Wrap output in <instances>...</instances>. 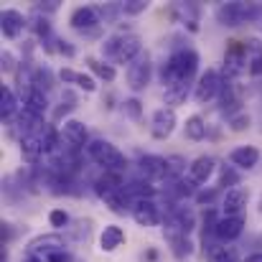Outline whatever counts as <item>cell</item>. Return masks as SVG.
I'll return each instance as SVG.
<instances>
[{
    "label": "cell",
    "mask_w": 262,
    "mask_h": 262,
    "mask_svg": "<svg viewBox=\"0 0 262 262\" xmlns=\"http://www.w3.org/2000/svg\"><path fill=\"white\" fill-rule=\"evenodd\" d=\"M87 64H89V69H92L102 82H115L117 72H115L112 64H104V61H97V59H87Z\"/></svg>",
    "instance_id": "obj_29"
},
{
    "label": "cell",
    "mask_w": 262,
    "mask_h": 262,
    "mask_svg": "<svg viewBox=\"0 0 262 262\" xmlns=\"http://www.w3.org/2000/svg\"><path fill=\"white\" fill-rule=\"evenodd\" d=\"M216 196H219V188H201L193 199H196V204H199V206H209V204H214V201H216Z\"/></svg>",
    "instance_id": "obj_39"
},
{
    "label": "cell",
    "mask_w": 262,
    "mask_h": 262,
    "mask_svg": "<svg viewBox=\"0 0 262 262\" xmlns=\"http://www.w3.org/2000/svg\"><path fill=\"white\" fill-rule=\"evenodd\" d=\"M171 245H173V255L176 257H188L191 255V239L186 237V234H173L171 237Z\"/></svg>",
    "instance_id": "obj_32"
},
{
    "label": "cell",
    "mask_w": 262,
    "mask_h": 262,
    "mask_svg": "<svg viewBox=\"0 0 262 262\" xmlns=\"http://www.w3.org/2000/svg\"><path fill=\"white\" fill-rule=\"evenodd\" d=\"M97 13H99V18H102L104 23H112V20L122 13V3H107V5H102Z\"/></svg>",
    "instance_id": "obj_35"
},
{
    "label": "cell",
    "mask_w": 262,
    "mask_h": 262,
    "mask_svg": "<svg viewBox=\"0 0 262 262\" xmlns=\"http://www.w3.org/2000/svg\"><path fill=\"white\" fill-rule=\"evenodd\" d=\"M245 232V219L242 216H222L214 227V237L219 242H234Z\"/></svg>",
    "instance_id": "obj_12"
},
{
    "label": "cell",
    "mask_w": 262,
    "mask_h": 262,
    "mask_svg": "<svg viewBox=\"0 0 262 262\" xmlns=\"http://www.w3.org/2000/svg\"><path fill=\"white\" fill-rule=\"evenodd\" d=\"M13 69H15V59L8 51H3V72H13Z\"/></svg>",
    "instance_id": "obj_47"
},
{
    "label": "cell",
    "mask_w": 262,
    "mask_h": 262,
    "mask_svg": "<svg viewBox=\"0 0 262 262\" xmlns=\"http://www.w3.org/2000/svg\"><path fill=\"white\" fill-rule=\"evenodd\" d=\"M199 64H201V59H199V54L193 49H188V46L178 49L161 67V74H158L161 84L166 89L176 87V84H191L193 77L199 74Z\"/></svg>",
    "instance_id": "obj_1"
},
{
    "label": "cell",
    "mask_w": 262,
    "mask_h": 262,
    "mask_svg": "<svg viewBox=\"0 0 262 262\" xmlns=\"http://www.w3.org/2000/svg\"><path fill=\"white\" fill-rule=\"evenodd\" d=\"M262 18V3H242V0H234V3H224L216 8V20L227 28H237L242 23H250V20H257Z\"/></svg>",
    "instance_id": "obj_3"
},
{
    "label": "cell",
    "mask_w": 262,
    "mask_h": 262,
    "mask_svg": "<svg viewBox=\"0 0 262 262\" xmlns=\"http://www.w3.org/2000/svg\"><path fill=\"white\" fill-rule=\"evenodd\" d=\"M148 0H127V3H122V13L125 15H140V13H145L148 10Z\"/></svg>",
    "instance_id": "obj_38"
},
{
    "label": "cell",
    "mask_w": 262,
    "mask_h": 262,
    "mask_svg": "<svg viewBox=\"0 0 262 262\" xmlns=\"http://www.w3.org/2000/svg\"><path fill=\"white\" fill-rule=\"evenodd\" d=\"M242 262H262V252H255V255H247Z\"/></svg>",
    "instance_id": "obj_48"
},
{
    "label": "cell",
    "mask_w": 262,
    "mask_h": 262,
    "mask_svg": "<svg viewBox=\"0 0 262 262\" xmlns=\"http://www.w3.org/2000/svg\"><path fill=\"white\" fill-rule=\"evenodd\" d=\"M87 156L97 166H102L104 171H110V173H122V171L127 168V158H125L110 140H102V138L89 140Z\"/></svg>",
    "instance_id": "obj_4"
},
{
    "label": "cell",
    "mask_w": 262,
    "mask_h": 262,
    "mask_svg": "<svg viewBox=\"0 0 262 262\" xmlns=\"http://www.w3.org/2000/svg\"><path fill=\"white\" fill-rule=\"evenodd\" d=\"M188 87L191 84H176V87L166 89V104H181V102H186V97H188Z\"/></svg>",
    "instance_id": "obj_33"
},
{
    "label": "cell",
    "mask_w": 262,
    "mask_h": 262,
    "mask_svg": "<svg viewBox=\"0 0 262 262\" xmlns=\"http://www.w3.org/2000/svg\"><path fill=\"white\" fill-rule=\"evenodd\" d=\"M56 250H64V237L61 234H41V237L28 242V255L46 257L49 252H56Z\"/></svg>",
    "instance_id": "obj_16"
},
{
    "label": "cell",
    "mask_w": 262,
    "mask_h": 262,
    "mask_svg": "<svg viewBox=\"0 0 262 262\" xmlns=\"http://www.w3.org/2000/svg\"><path fill=\"white\" fill-rule=\"evenodd\" d=\"M23 112H28V115H31V117H36V120H43V115L49 112L46 92H41V89H28L26 102H23Z\"/></svg>",
    "instance_id": "obj_18"
},
{
    "label": "cell",
    "mask_w": 262,
    "mask_h": 262,
    "mask_svg": "<svg viewBox=\"0 0 262 262\" xmlns=\"http://www.w3.org/2000/svg\"><path fill=\"white\" fill-rule=\"evenodd\" d=\"M33 31H36L41 38H46V36L51 33V23H49V18L41 15V13H36V18H33Z\"/></svg>",
    "instance_id": "obj_42"
},
{
    "label": "cell",
    "mask_w": 262,
    "mask_h": 262,
    "mask_svg": "<svg viewBox=\"0 0 262 262\" xmlns=\"http://www.w3.org/2000/svg\"><path fill=\"white\" fill-rule=\"evenodd\" d=\"M56 8H59V3H56V0H49L46 5H41V3H38V5L33 8V13H54Z\"/></svg>",
    "instance_id": "obj_46"
},
{
    "label": "cell",
    "mask_w": 262,
    "mask_h": 262,
    "mask_svg": "<svg viewBox=\"0 0 262 262\" xmlns=\"http://www.w3.org/2000/svg\"><path fill=\"white\" fill-rule=\"evenodd\" d=\"M49 224H51L54 229H64V227L69 224V214H67L64 209H54V211L49 214Z\"/></svg>",
    "instance_id": "obj_40"
},
{
    "label": "cell",
    "mask_w": 262,
    "mask_h": 262,
    "mask_svg": "<svg viewBox=\"0 0 262 262\" xmlns=\"http://www.w3.org/2000/svg\"><path fill=\"white\" fill-rule=\"evenodd\" d=\"M247 201H250V193L245 188H229L222 199L224 216H242V209L247 206Z\"/></svg>",
    "instance_id": "obj_15"
},
{
    "label": "cell",
    "mask_w": 262,
    "mask_h": 262,
    "mask_svg": "<svg viewBox=\"0 0 262 262\" xmlns=\"http://www.w3.org/2000/svg\"><path fill=\"white\" fill-rule=\"evenodd\" d=\"M237 183H239V176H237V171L232 168V166H224L222 168V176H219V186H234L237 188Z\"/></svg>",
    "instance_id": "obj_41"
},
{
    "label": "cell",
    "mask_w": 262,
    "mask_h": 262,
    "mask_svg": "<svg viewBox=\"0 0 262 262\" xmlns=\"http://www.w3.org/2000/svg\"><path fill=\"white\" fill-rule=\"evenodd\" d=\"M99 23H102V18H99L97 8H92V5H79L69 15V26L74 31L84 33V36H97L99 33Z\"/></svg>",
    "instance_id": "obj_5"
},
{
    "label": "cell",
    "mask_w": 262,
    "mask_h": 262,
    "mask_svg": "<svg viewBox=\"0 0 262 262\" xmlns=\"http://www.w3.org/2000/svg\"><path fill=\"white\" fill-rule=\"evenodd\" d=\"M219 92H222V77H219V72H216V69H206V72L199 77V82L193 84V99H196L199 104H206V102H211Z\"/></svg>",
    "instance_id": "obj_7"
},
{
    "label": "cell",
    "mask_w": 262,
    "mask_h": 262,
    "mask_svg": "<svg viewBox=\"0 0 262 262\" xmlns=\"http://www.w3.org/2000/svg\"><path fill=\"white\" fill-rule=\"evenodd\" d=\"M59 79L64 84H77V87L84 89V92H94L97 89V82H94L92 74H82V72H74V69H61L59 72Z\"/></svg>",
    "instance_id": "obj_22"
},
{
    "label": "cell",
    "mask_w": 262,
    "mask_h": 262,
    "mask_svg": "<svg viewBox=\"0 0 262 262\" xmlns=\"http://www.w3.org/2000/svg\"><path fill=\"white\" fill-rule=\"evenodd\" d=\"M102 54L115 64H133L143 54V41L138 33H112L102 43Z\"/></svg>",
    "instance_id": "obj_2"
},
{
    "label": "cell",
    "mask_w": 262,
    "mask_h": 262,
    "mask_svg": "<svg viewBox=\"0 0 262 262\" xmlns=\"http://www.w3.org/2000/svg\"><path fill=\"white\" fill-rule=\"evenodd\" d=\"M0 26H3V36L13 41V38H18V36L23 33V28H26L28 23H26V18H23L20 10L8 8V10H3V15H0Z\"/></svg>",
    "instance_id": "obj_14"
},
{
    "label": "cell",
    "mask_w": 262,
    "mask_h": 262,
    "mask_svg": "<svg viewBox=\"0 0 262 262\" xmlns=\"http://www.w3.org/2000/svg\"><path fill=\"white\" fill-rule=\"evenodd\" d=\"M138 171L145 181H158L168 176V161L163 156H143L138 161Z\"/></svg>",
    "instance_id": "obj_13"
},
{
    "label": "cell",
    "mask_w": 262,
    "mask_h": 262,
    "mask_svg": "<svg viewBox=\"0 0 262 262\" xmlns=\"http://www.w3.org/2000/svg\"><path fill=\"white\" fill-rule=\"evenodd\" d=\"M216 171V161L211 158V156H199L196 161H191V166H188V178L199 186V183H206L211 176Z\"/></svg>",
    "instance_id": "obj_17"
},
{
    "label": "cell",
    "mask_w": 262,
    "mask_h": 262,
    "mask_svg": "<svg viewBox=\"0 0 262 262\" xmlns=\"http://www.w3.org/2000/svg\"><path fill=\"white\" fill-rule=\"evenodd\" d=\"M176 13L181 15V23L188 26V31H199V5L196 3H178Z\"/></svg>",
    "instance_id": "obj_25"
},
{
    "label": "cell",
    "mask_w": 262,
    "mask_h": 262,
    "mask_svg": "<svg viewBox=\"0 0 262 262\" xmlns=\"http://www.w3.org/2000/svg\"><path fill=\"white\" fill-rule=\"evenodd\" d=\"M43 260L46 262H72V255L67 250H56V252H49Z\"/></svg>",
    "instance_id": "obj_44"
},
{
    "label": "cell",
    "mask_w": 262,
    "mask_h": 262,
    "mask_svg": "<svg viewBox=\"0 0 262 262\" xmlns=\"http://www.w3.org/2000/svg\"><path fill=\"white\" fill-rule=\"evenodd\" d=\"M20 153H23V158H26L28 163H36L41 156H46L38 130H36V133H31V135H26V138H20Z\"/></svg>",
    "instance_id": "obj_20"
},
{
    "label": "cell",
    "mask_w": 262,
    "mask_h": 262,
    "mask_svg": "<svg viewBox=\"0 0 262 262\" xmlns=\"http://www.w3.org/2000/svg\"><path fill=\"white\" fill-rule=\"evenodd\" d=\"M250 74L252 77H262V54H255L250 59Z\"/></svg>",
    "instance_id": "obj_45"
},
{
    "label": "cell",
    "mask_w": 262,
    "mask_h": 262,
    "mask_svg": "<svg viewBox=\"0 0 262 262\" xmlns=\"http://www.w3.org/2000/svg\"><path fill=\"white\" fill-rule=\"evenodd\" d=\"M15 112H18V99H15L13 89L3 87L0 89V115H3V120H10Z\"/></svg>",
    "instance_id": "obj_28"
},
{
    "label": "cell",
    "mask_w": 262,
    "mask_h": 262,
    "mask_svg": "<svg viewBox=\"0 0 262 262\" xmlns=\"http://www.w3.org/2000/svg\"><path fill=\"white\" fill-rule=\"evenodd\" d=\"M61 143L72 150H82L89 145V135H87V125L79 120H67L61 127Z\"/></svg>",
    "instance_id": "obj_9"
},
{
    "label": "cell",
    "mask_w": 262,
    "mask_h": 262,
    "mask_svg": "<svg viewBox=\"0 0 262 262\" xmlns=\"http://www.w3.org/2000/svg\"><path fill=\"white\" fill-rule=\"evenodd\" d=\"M196 193L199 191H196V183L191 178H176L168 186V196L171 199H188V196H196Z\"/></svg>",
    "instance_id": "obj_26"
},
{
    "label": "cell",
    "mask_w": 262,
    "mask_h": 262,
    "mask_svg": "<svg viewBox=\"0 0 262 262\" xmlns=\"http://www.w3.org/2000/svg\"><path fill=\"white\" fill-rule=\"evenodd\" d=\"M176 125H178V117H176L173 107H161V110H156V112H153V125H150L153 138L166 140V138L176 130Z\"/></svg>",
    "instance_id": "obj_11"
},
{
    "label": "cell",
    "mask_w": 262,
    "mask_h": 262,
    "mask_svg": "<svg viewBox=\"0 0 262 262\" xmlns=\"http://www.w3.org/2000/svg\"><path fill=\"white\" fill-rule=\"evenodd\" d=\"M250 115L247 112H234L232 117H229V130L232 133H242V130H247L250 127Z\"/></svg>",
    "instance_id": "obj_36"
},
{
    "label": "cell",
    "mask_w": 262,
    "mask_h": 262,
    "mask_svg": "<svg viewBox=\"0 0 262 262\" xmlns=\"http://www.w3.org/2000/svg\"><path fill=\"white\" fill-rule=\"evenodd\" d=\"M56 51L59 54H64L67 59H72V56H77V49L69 43V41H64V38H56Z\"/></svg>",
    "instance_id": "obj_43"
},
{
    "label": "cell",
    "mask_w": 262,
    "mask_h": 262,
    "mask_svg": "<svg viewBox=\"0 0 262 262\" xmlns=\"http://www.w3.org/2000/svg\"><path fill=\"white\" fill-rule=\"evenodd\" d=\"M23 262H46V260H43V257H38V255H26Z\"/></svg>",
    "instance_id": "obj_49"
},
{
    "label": "cell",
    "mask_w": 262,
    "mask_h": 262,
    "mask_svg": "<svg viewBox=\"0 0 262 262\" xmlns=\"http://www.w3.org/2000/svg\"><path fill=\"white\" fill-rule=\"evenodd\" d=\"M104 204L115 211V214H125V211H133V199L127 196V191L125 188H115V191H110L107 196H104Z\"/></svg>",
    "instance_id": "obj_23"
},
{
    "label": "cell",
    "mask_w": 262,
    "mask_h": 262,
    "mask_svg": "<svg viewBox=\"0 0 262 262\" xmlns=\"http://www.w3.org/2000/svg\"><path fill=\"white\" fill-rule=\"evenodd\" d=\"M122 112H125L130 120H140V115H143V104H140V99H135V97L125 99V102H122Z\"/></svg>",
    "instance_id": "obj_37"
},
{
    "label": "cell",
    "mask_w": 262,
    "mask_h": 262,
    "mask_svg": "<svg viewBox=\"0 0 262 262\" xmlns=\"http://www.w3.org/2000/svg\"><path fill=\"white\" fill-rule=\"evenodd\" d=\"M54 84V79H51V72H49V67H36L33 69V89H41V92H46V89Z\"/></svg>",
    "instance_id": "obj_31"
},
{
    "label": "cell",
    "mask_w": 262,
    "mask_h": 262,
    "mask_svg": "<svg viewBox=\"0 0 262 262\" xmlns=\"http://www.w3.org/2000/svg\"><path fill=\"white\" fill-rule=\"evenodd\" d=\"M260 211H262V204H260Z\"/></svg>",
    "instance_id": "obj_50"
},
{
    "label": "cell",
    "mask_w": 262,
    "mask_h": 262,
    "mask_svg": "<svg viewBox=\"0 0 262 262\" xmlns=\"http://www.w3.org/2000/svg\"><path fill=\"white\" fill-rule=\"evenodd\" d=\"M209 262H237V255L227 247H209Z\"/></svg>",
    "instance_id": "obj_34"
},
{
    "label": "cell",
    "mask_w": 262,
    "mask_h": 262,
    "mask_svg": "<svg viewBox=\"0 0 262 262\" xmlns=\"http://www.w3.org/2000/svg\"><path fill=\"white\" fill-rule=\"evenodd\" d=\"M122 242H125V232L117 224H107L99 234V250L102 252H115Z\"/></svg>",
    "instance_id": "obj_21"
},
{
    "label": "cell",
    "mask_w": 262,
    "mask_h": 262,
    "mask_svg": "<svg viewBox=\"0 0 262 262\" xmlns=\"http://www.w3.org/2000/svg\"><path fill=\"white\" fill-rule=\"evenodd\" d=\"M122 188L127 191V196H130L133 201H143V199H153V196H156V186H153L150 181H145V178L130 181V183H125Z\"/></svg>",
    "instance_id": "obj_24"
},
{
    "label": "cell",
    "mask_w": 262,
    "mask_h": 262,
    "mask_svg": "<svg viewBox=\"0 0 262 262\" xmlns=\"http://www.w3.org/2000/svg\"><path fill=\"white\" fill-rule=\"evenodd\" d=\"M153 79V61L148 54H140L127 69V87L133 92H143Z\"/></svg>",
    "instance_id": "obj_6"
},
{
    "label": "cell",
    "mask_w": 262,
    "mask_h": 262,
    "mask_svg": "<svg viewBox=\"0 0 262 262\" xmlns=\"http://www.w3.org/2000/svg\"><path fill=\"white\" fill-rule=\"evenodd\" d=\"M234 46L227 51V59H224V74L229 79L234 77H242L245 72H250V59H247V49L239 43V41H232Z\"/></svg>",
    "instance_id": "obj_8"
},
{
    "label": "cell",
    "mask_w": 262,
    "mask_h": 262,
    "mask_svg": "<svg viewBox=\"0 0 262 262\" xmlns=\"http://www.w3.org/2000/svg\"><path fill=\"white\" fill-rule=\"evenodd\" d=\"M257 161H260V150L255 145H239V148H234L229 153V163L237 166V168H245V171L255 168Z\"/></svg>",
    "instance_id": "obj_19"
},
{
    "label": "cell",
    "mask_w": 262,
    "mask_h": 262,
    "mask_svg": "<svg viewBox=\"0 0 262 262\" xmlns=\"http://www.w3.org/2000/svg\"><path fill=\"white\" fill-rule=\"evenodd\" d=\"M183 133H186V138L188 140H204L206 138V122H204V117H199V115H191L188 120H186V125H183Z\"/></svg>",
    "instance_id": "obj_27"
},
{
    "label": "cell",
    "mask_w": 262,
    "mask_h": 262,
    "mask_svg": "<svg viewBox=\"0 0 262 262\" xmlns=\"http://www.w3.org/2000/svg\"><path fill=\"white\" fill-rule=\"evenodd\" d=\"M166 161H168V176H166V181L171 183V181H176V178H183L186 158H183V156H168Z\"/></svg>",
    "instance_id": "obj_30"
},
{
    "label": "cell",
    "mask_w": 262,
    "mask_h": 262,
    "mask_svg": "<svg viewBox=\"0 0 262 262\" xmlns=\"http://www.w3.org/2000/svg\"><path fill=\"white\" fill-rule=\"evenodd\" d=\"M130 214H133L135 224H140V227H156V224H161V206L153 199L135 201Z\"/></svg>",
    "instance_id": "obj_10"
}]
</instances>
